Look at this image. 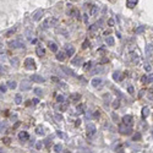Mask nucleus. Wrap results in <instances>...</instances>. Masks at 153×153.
I'll return each instance as SVG.
<instances>
[{
    "mask_svg": "<svg viewBox=\"0 0 153 153\" xmlns=\"http://www.w3.org/2000/svg\"><path fill=\"white\" fill-rule=\"evenodd\" d=\"M25 66H26V69H28V70H34L36 69V63H34V60L32 58H27L25 60Z\"/></svg>",
    "mask_w": 153,
    "mask_h": 153,
    "instance_id": "nucleus-1",
    "label": "nucleus"
},
{
    "mask_svg": "<svg viewBox=\"0 0 153 153\" xmlns=\"http://www.w3.org/2000/svg\"><path fill=\"white\" fill-rule=\"evenodd\" d=\"M119 131H120V134H122V135H130V134L132 132V130L130 129V126L128 128L126 125H124V124H121L120 126H119Z\"/></svg>",
    "mask_w": 153,
    "mask_h": 153,
    "instance_id": "nucleus-2",
    "label": "nucleus"
},
{
    "mask_svg": "<svg viewBox=\"0 0 153 153\" xmlns=\"http://www.w3.org/2000/svg\"><path fill=\"white\" fill-rule=\"evenodd\" d=\"M96 132H97L96 126H94L93 124H88V125H87V136L93 137V136L96 135Z\"/></svg>",
    "mask_w": 153,
    "mask_h": 153,
    "instance_id": "nucleus-3",
    "label": "nucleus"
},
{
    "mask_svg": "<svg viewBox=\"0 0 153 153\" xmlns=\"http://www.w3.org/2000/svg\"><path fill=\"white\" fill-rule=\"evenodd\" d=\"M102 83H103V80L99 78V77H94V78L91 81V85H92L93 87H96V88L102 87Z\"/></svg>",
    "mask_w": 153,
    "mask_h": 153,
    "instance_id": "nucleus-4",
    "label": "nucleus"
},
{
    "mask_svg": "<svg viewBox=\"0 0 153 153\" xmlns=\"http://www.w3.org/2000/svg\"><path fill=\"white\" fill-rule=\"evenodd\" d=\"M31 88V83L28 80H23L21 83H20V89L21 91H28Z\"/></svg>",
    "mask_w": 153,
    "mask_h": 153,
    "instance_id": "nucleus-5",
    "label": "nucleus"
},
{
    "mask_svg": "<svg viewBox=\"0 0 153 153\" xmlns=\"http://www.w3.org/2000/svg\"><path fill=\"white\" fill-rule=\"evenodd\" d=\"M132 121H134V119H132L131 115H125V116L122 118V124L126 125V126H131V125H132Z\"/></svg>",
    "mask_w": 153,
    "mask_h": 153,
    "instance_id": "nucleus-6",
    "label": "nucleus"
},
{
    "mask_svg": "<svg viewBox=\"0 0 153 153\" xmlns=\"http://www.w3.org/2000/svg\"><path fill=\"white\" fill-rule=\"evenodd\" d=\"M42 16H43V10L39 9V10H37V11L33 13L32 20H33V21H39V20L42 19Z\"/></svg>",
    "mask_w": 153,
    "mask_h": 153,
    "instance_id": "nucleus-7",
    "label": "nucleus"
},
{
    "mask_svg": "<svg viewBox=\"0 0 153 153\" xmlns=\"http://www.w3.org/2000/svg\"><path fill=\"white\" fill-rule=\"evenodd\" d=\"M30 138V134L28 132H26V131H21L19 134V140L20 141H27Z\"/></svg>",
    "mask_w": 153,
    "mask_h": 153,
    "instance_id": "nucleus-8",
    "label": "nucleus"
},
{
    "mask_svg": "<svg viewBox=\"0 0 153 153\" xmlns=\"http://www.w3.org/2000/svg\"><path fill=\"white\" fill-rule=\"evenodd\" d=\"M31 80L34 81V82H37V83H43V82L45 81L44 77H42V76H39V75H32V76H31Z\"/></svg>",
    "mask_w": 153,
    "mask_h": 153,
    "instance_id": "nucleus-9",
    "label": "nucleus"
},
{
    "mask_svg": "<svg viewBox=\"0 0 153 153\" xmlns=\"http://www.w3.org/2000/svg\"><path fill=\"white\" fill-rule=\"evenodd\" d=\"M130 59H131V60H132V63H135V64H137L138 61H140L138 54H137V53H135V51H131V53H130Z\"/></svg>",
    "mask_w": 153,
    "mask_h": 153,
    "instance_id": "nucleus-10",
    "label": "nucleus"
},
{
    "mask_svg": "<svg viewBox=\"0 0 153 153\" xmlns=\"http://www.w3.org/2000/svg\"><path fill=\"white\" fill-rule=\"evenodd\" d=\"M69 15L72 16V17H77V19H80V11H78L77 9H71L70 11H69Z\"/></svg>",
    "mask_w": 153,
    "mask_h": 153,
    "instance_id": "nucleus-11",
    "label": "nucleus"
},
{
    "mask_svg": "<svg viewBox=\"0 0 153 153\" xmlns=\"http://www.w3.org/2000/svg\"><path fill=\"white\" fill-rule=\"evenodd\" d=\"M55 22H57V20H54V19H53V20H49V19L45 20L44 23H43V28H48V27H50V26H51L53 23H55Z\"/></svg>",
    "mask_w": 153,
    "mask_h": 153,
    "instance_id": "nucleus-12",
    "label": "nucleus"
},
{
    "mask_svg": "<svg viewBox=\"0 0 153 153\" xmlns=\"http://www.w3.org/2000/svg\"><path fill=\"white\" fill-rule=\"evenodd\" d=\"M74 54H75V48H74L72 45L69 44V45H67V48H66V55L71 57V55H74Z\"/></svg>",
    "mask_w": 153,
    "mask_h": 153,
    "instance_id": "nucleus-13",
    "label": "nucleus"
},
{
    "mask_svg": "<svg viewBox=\"0 0 153 153\" xmlns=\"http://www.w3.org/2000/svg\"><path fill=\"white\" fill-rule=\"evenodd\" d=\"M36 53H37L38 57H44V55H45V50H44V48H42V47H37Z\"/></svg>",
    "mask_w": 153,
    "mask_h": 153,
    "instance_id": "nucleus-14",
    "label": "nucleus"
},
{
    "mask_svg": "<svg viewBox=\"0 0 153 153\" xmlns=\"http://www.w3.org/2000/svg\"><path fill=\"white\" fill-rule=\"evenodd\" d=\"M61 70L66 74V75H69V74H70V75H72V76H77L72 70H70V69H69V67H66V66H61Z\"/></svg>",
    "mask_w": 153,
    "mask_h": 153,
    "instance_id": "nucleus-15",
    "label": "nucleus"
},
{
    "mask_svg": "<svg viewBox=\"0 0 153 153\" xmlns=\"http://www.w3.org/2000/svg\"><path fill=\"white\" fill-rule=\"evenodd\" d=\"M137 1H138V0H128V1H126V5H128V7H130V9H134V7L136 6Z\"/></svg>",
    "mask_w": 153,
    "mask_h": 153,
    "instance_id": "nucleus-16",
    "label": "nucleus"
},
{
    "mask_svg": "<svg viewBox=\"0 0 153 153\" xmlns=\"http://www.w3.org/2000/svg\"><path fill=\"white\" fill-rule=\"evenodd\" d=\"M49 49L51 50V51H54V53H57L58 51V45L54 43V42H49Z\"/></svg>",
    "mask_w": 153,
    "mask_h": 153,
    "instance_id": "nucleus-17",
    "label": "nucleus"
},
{
    "mask_svg": "<svg viewBox=\"0 0 153 153\" xmlns=\"http://www.w3.org/2000/svg\"><path fill=\"white\" fill-rule=\"evenodd\" d=\"M80 98H81V94H78V93H72V94L70 96V99H71V101H74V102L80 101Z\"/></svg>",
    "mask_w": 153,
    "mask_h": 153,
    "instance_id": "nucleus-18",
    "label": "nucleus"
},
{
    "mask_svg": "<svg viewBox=\"0 0 153 153\" xmlns=\"http://www.w3.org/2000/svg\"><path fill=\"white\" fill-rule=\"evenodd\" d=\"M98 11H99L98 6H92V9H91V16H97V15H98Z\"/></svg>",
    "mask_w": 153,
    "mask_h": 153,
    "instance_id": "nucleus-19",
    "label": "nucleus"
},
{
    "mask_svg": "<svg viewBox=\"0 0 153 153\" xmlns=\"http://www.w3.org/2000/svg\"><path fill=\"white\" fill-rule=\"evenodd\" d=\"M57 59H58L59 61H64V60H65V53H64V51H59V53L57 54Z\"/></svg>",
    "mask_w": 153,
    "mask_h": 153,
    "instance_id": "nucleus-20",
    "label": "nucleus"
},
{
    "mask_svg": "<svg viewBox=\"0 0 153 153\" xmlns=\"http://www.w3.org/2000/svg\"><path fill=\"white\" fill-rule=\"evenodd\" d=\"M85 109H86V107L83 105V104L77 105V113H78V114H83V113H85Z\"/></svg>",
    "mask_w": 153,
    "mask_h": 153,
    "instance_id": "nucleus-21",
    "label": "nucleus"
},
{
    "mask_svg": "<svg viewBox=\"0 0 153 153\" xmlns=\"http://www.w3.org/2000/svg\"><path fill=\"white\" fill-rule=\"evenodd\" d=\"M36 134H38V135H45L44 128H43V126H38V128L36 129Z\"/></svg>",
    "mask_w": 153,
    "mask_h": 153,
    "instance_id": "nucleus-22",
    "label": "nucleus"
},
{
    "mask_svg": "<svg viewBox=\"0 0 153 153\" xmlns=\"http://www.w3.org/2000/svg\"><path fill=\"white\" fill-rule=\"evenodd\" d=\"M105 42H107V44H108V45H114V38H113V37H110V36L107 37Z\"/></svg>",
    "mask_w": 153,
    "mask_h": 153,
    "instance_id": "nucleus-23",
    "label": "nucleus"
},
{
    "mask_svg": "<svg viewBox=\"0 0 153 153\" xmlns=\"http://www.w3.org/2000/svg\"><path fill=\"white\" fill-rule=\"evenodd\" d=\"M148 114H149V109H148L147 107H143V108H142V118L148 116Z\"/></svg>",
    "mask_w": 153,
    "mask_h": 153,
    "instance_id": "nucleus-24",
    "label": "nucleus"
},
{
    "mask_svg": "<svg viewBox=\"0 0 153 153\" xmlns=\"http://www.w3.org/2000/svg\"><path fill=\"white\" fill-rule=\"evenodd\" d=\"M7 86H9L10 89H15V88L17 87V83H16L15 81H10V82L7 83Z\"/></svg>",
    "mask_w": 153,
    "mask_h": 153,
    "instance_id": "nucleus-25",
    "label": "nucleus"
},
{
    "mask_svg": "<svg viewBox=\"0 0 153 153\" xmlns=\"http://www.w3.org/2000/svg\"><path fill=\"white\" fill-rule=\"evenodd\" d=\"M81 63H82V58H81V57H76V58L71 61L72 65H77V64H81Z\"/></svg>",
    "mask_w": 153,
    "mask_h": 153,
    "instance_id": "nucleus-26",
    "label": "nucleus"
},
{
    "mask_svg": "<svg viewBox=\"0 0 153 153\" xmlns=\"http://www.w3.org/2000/svg\"><path fill=\"white\" fill-rule=\"evenodd\" d=\"M113 78L115 80V81H120L121 78H122V76H121V72H114V75H113Z\"/></svg>",
    "mask_w": 153,
    "mask_h": 153,
    "instance_id": "nucleus-27",
    "label": "nucleus"
},
{
    "mask_svg": "<svg viewBox=\"0 0 153 153\" xmlns=\"http://www.w3.org/2000/svg\"><path fill=\"white\" fill-rule=\"evenodd\" d=\"M15 32H16V27H12L11 30H9V31H7V32L5 33V36H6V37H10L11 34H13Z\"/></svg>",
    "mask_w": 153,
    "mask_h": 153,
    "instance_id": "nucleus-28",
    "label": "nucleus"
},
{
    "mask_svg": "<svg viewBox=\"0 0 153 153\" xmlns=\"http://www.w3.org/2000/svg\"><path fill=\"white\" fill-rule=\"evenodd\" d=\"M15 103H16V104H21V103H22V97H21L20 94H16V96H15Z\"/></svg>",
    "mask_w": 153,
    "mask_h": 153,
    "instance_id": "nucleus-29",
    "label": "nucleus"
},
{
    "mask_svg": "<svg viewBox=\"0 0 153 153\" xmlns=\"http://www.w3.org/2000/svg\"><path fill=\"white\" fill-rule=\"evenodd\" d=\"M10 64H11L13 67H16L17 64H19V60H17L16 58H12V59H10Z\"/></svg>",
    "mask_w": 153,
    "mask_h": 153,
    "instance_id": "nucleus-30",
    "label": "nucleus"
},
{
    "mask_svg": "<svg viewBox=\"0 0 153 153\" xmlns=\"http://www.w3.org/2000/svg\"><path fill=\"white\" fill-rule=\"evenodd\" d=\"M152 50H153V45H152V44H147V47H146V53L149 55V54H152Z\"/></svg>",
    "mask_w": 153,
    "mask_h": 153,
    "instance_id": "nucleus-31",
    "label": "nucleus"
},
{
    "mask_svg": "<svg viewBox=\"0 0 153 153\" xmlns=\"http://www.w3.org/2000/svg\"><path fill=\"white\" fill-rule=\"evenodd\" d=\"M145 30H146V27H145V26H140V27H138V28L136 30V33H137V34L143 33V32H145Z\"/></svg>",
    "mask_w": 153,
    "mask_h": 153,
    "instance_id": "nucleus-32",
    "label": "nucleus"
},
{
    "mask_svg": "<svg viewBox=\"0 0 153 153\" xmlns=\"http://www.w3.org/2000/svg\"><path fill=\"white\" fill-rule=\"evenodd\" d=\"M61 149H63L61 145H55V146H54V151L57 152V153H60V152H61Z\"/></svg>",
    "mask_w": 153,
    "mask_h": 153,
    "instance_id": "nucleus-33",
    "label": "nucleus"
},
{
    "mask_svg": "<svg viewBox=\"0 0 153 153\" xmlns=\"http://www.w3.org/2000/svg\"><path fill=\"white\" fill-rule=\"evenodd\" d=\"M3 143H5V145H10V142H11V138L10 137H3Z\"/></svg>",
    "mask_w": 153,
    "mask_h": 153,
    "instance_id": "nucleus-34",
    "label": "nucleus"
},
{
    "mask_svg": "<svg viewBox=\"0 0 153 153\" xmlns=\"http://www.w3.org/2000/svg\"><path fill=\"white\" fill-rule=\"evenodd\" d=\"M146 78H147V83H149V82H153V74H149V75H147V76H146Z\"/></svg>",
    "mask_w": 153,
    "mask_h": 153,
    "instance_id": "nucleus-35",
    "label": "nucleus"
},
{
    "mask_svg": "<svg viewBox=\"0 0 153 153\" xmlns=\"http://www.w3.org/2000/svg\"><path fill=\"white\" fill-rule=\"evenodd\" d=\"M88 45H89V42H88V40L86 39L85 42H83V44H82V48H83V49H86V48H87Z\"/></svg>",
    "mask_w": 153,
    "mask_h": 153,
    "instance_id": "nucleus-36",
    "label": "nucleus"
},
{
    "mask_svg": "<svg viewBox=\"0 0 153 153\" xmlns=\"http://www.w3.org/2000/svg\"><path fill=\"white\" fill-rule=\"evenodd\" d=\"M91 65H92V63H91V61H88V63H86V64H85L83 69H85V70H88V69L91 67Z\"/></svg>",
    "mask_w": 153,
    "mask_h": 153,
    "instance_id": "nucleus-37",
    "label": "nucleus"
},
{
    "mask_svg": "<svg viewBox=\"0 0 153 153\" xmlns=\"http://www.w3.org/2000/svg\"><path fill=\"white\" fill-rule=\"evenodd\" d=\"M57 101H58V103H63L64 102V97L63 96H58L57 97Z\"/></svg>",
    "mask_w": 153,
    "mask_h": 153,
    "instance_id": "nucleus-38",
    "label": "nucleus"
},
{
    "mask_svg": "<svg viewBox=\"0 0 153 153\" xmlns=\"http://www.w3.org/2000/svg\"><path fill=\"white\" fill-rule=\"evenodd\" d=\"M34 93H36V94H38V96H40L42 93H43V91H42L40 88H36V89H34Z\"/></svg>",
    "mask_w": 153,
    "mask_h": 153,
    "instance_id": "nucleus-39",
    "label": "nucleus"
},
{
    "mask_svg": "<svg viewBox=\"0 0 153 153\" xmlns=\"http://www.w3.org/2000/svg\"><path fill=\"white\" fill-rule=\"evenodd\" d=\"M0 91H1L3 93H5L6 92V86L5 85H0Z\"/></svg>",
    "mask_w": 153,
    "mask_h": 153,
    "instance_id": "nucleus-40",
    "label": "nucleus"
},
{
    "mask_svg": "<svg viewBox=\"0 0 153 153\" xmlns=\"http://www.w3.org/2000/svg\"><path fill=\"white\" fill-rule=\"evenodd\" d=\"M108 25H109L110 27H113V26H114V20H113V19H109V20H108Z\"/></svg>",
    "mask_w": 153,
    "mask_h": 153,
    "instance_id": "nucleus-41",
    "label": "nucleus"
},
{
    "mask_svg": "<svg viewBox=\"0 0 153 153\" xmlns=\"http://www.w3.org/2000/svg\"><path fill=\"white\" fill-rule=\"evenodd\" d=\"M119 105H120V102H119V101H115V102H114V104H113V107H114V109H116V108H119Z\"/></svg>",
    "mask_w": 153,
    "mask_h": 153,
    "instance_id": "nucleus-42",
    "label": "nucleus"
},
{
    "mask_svg": "<svg viewBox=\"0 0 153 153\" xmlns=\"http://www.w3.org/2000/svg\"><path fill=\"white\" fill-rule=\"evenodd\" d=\"M99 115H101V112H99V110H96L94 114H93V116H94V118H99Z\"/></svg>",
    "mask_w": 153,
    "mask_h": 153,
    "instance_id": "nucleus-43",
    "label": "nucleus"
},
{
    "mask_svg": "<svg viewBox=\"0 0 153 153\" xmlns=\"http://www.w3.org/2000/svg\"><path fill=\"white\" fill-rule=\"evenodd\" d=\"M42 143H43V142H40V141H39V142H37V145H36V148H37V149H40V148H42V146H43Z\"/></svg>",
    "mask_w": 153,
    "mask_h": 153,
    "instance_id": "nucleus-44",
    "label": "nucleus"
},
{
    "mask_svg": "<svg viewBox=\"0 0 153 153\" xmlns=\"http://www.w3.org/2000/svg\"><path fill=\"white\" fill-rule=\"evenodd\" d=\"M102 25H103V20H99L98 22L96 23V26H97V27H102Z\"/></svg>",
    "mask_w": 153,
    "mask_h": 153,
    "instance_id": "nucleus-45",
    "label": "nucleus"
},
{
    "mask_svg": "<svg viewBox=\"0 0 153 153\" xmlns=\"http://www.w3.org/2000/svg\"><path fill=\"white\" fill-rule=\"evenodd\" d=\"M51 81H53V82H57V83H59V82H60V80H59L58 77H54V76L51 77Z\"/></svg>",
    "mask_w": 153,
    "mask_h": 153,
    "instance_id": "nucleus-46",
    "label": "nucleus"
},
{
    "mask_svg": "<svg viewBox=\"0 0 153 153\" xmlns=\"http://www.w3.org/2000/svg\"><path fill=\"white\" fill-rule=\"evenodd\" d=\"M4 129H5V125H4L3 122H0V132H3Z\"/></svg>",
    "mask_w": 153,
    "mask_h": 153,
    "instance_id": "nucleus-47",
    "label": "nucleus"
},
{
    "mask_svg": "<svg viewBox=\"0 0 153 153\" xmlns=\"http://www.w3.org/2000/svg\"><path fill=\"white\" fill-rule=\"evenodd\" d=\"M128 91H129V93H130V94H132V93H134V87H132V86H130V87L128 88Z\"/></svg>",
    "mask_w": 153,
    "mask_h": 153,
    "instance_id": "nucleus-48",
    "label": "nucleus"
},
{
    "mask_svg": "<svg viewBox=\"0 0 153 153\" xmlns=\"http://www.w3.org/2000/svg\"><path fill=\"white\" fill-rule=\"evenodd\" d=\"M83 20H85V23H88V16L87 15H83Z\"/></svg>",
    "mask_w": 153,
    "mask_h": 153,
    "instance_id": "nucleus-49",
    "label": "nucleus"
},
{
    "mask_svg": "<svg viewBox=\"0 0 153 153\" xmlns=\"http://www.w3.org/2000/svg\"><path fill=\"white\" fill-rule=\"evenodd\" d=\"M145 70L146 71H151V66L149 65H145Z\"/></svg>",
    "mask_w": 153,
    "mask_h": 153,
    "instance_id": "nucleus-50",
    "label": "nucleus"
},
{
    "mask_svg": "<svg viewBox=\"0 0 153 153\" xmlns=\"http://www.w3.org/2000/svg\"><path fill=\"white\" fill-rule=\"evenodd\" d=\"M141 81H142V83H146V82H147V78H146V76H143V77L141 78Z\"/></svg>",
    "mask_w": 153,
    "mask_h": 153,
    "instance_id": "nucleus-51",
    "label": "nucleus"
},
{
    "mask_svg": "<svg viewBox=\"0 0 153 153\" xmlns=\"http://www.w3.org/2000/svg\"><path fill=\"white\" fill-rule=\"evenodd\" d=\"M32 103H34V104H37V103H39V99H37V98H34V99L32 101Z\"/></svg>",
    "mask_w": 153,
    "mask_h": 153,
    "instance_id": "nucleus-52",
    "label": "nucleus"
},
{
    "mask_svg": "<svg viewBox=\"0 0 153 153\" xmlns=\"http://www.w3.org/2000/svg\"><path fill=\"white\" fill-rule=\"evenodd\" d=\"M57 134H58V136H59V137H61V138L64 137V136H63V132H60V131H58Z\"/></svg>",
    "mask_w": 153,
    "mask_h": 153,
    "instance_id": "nucleus-53",
    "label": "nucleus"
},
{
    "mask_svg": "<svg viewBox=\"0 0 153 153\" xmlns=\"http://www.w3.org/2000/svg\"><path fill=\"white\" fill-rule=\"evenodd\" d=\"M80 125H81V120H77L76 121V126H80Z\"/></svg>",
    "mask_w": 153,
    "mask_h": 153,
    "instance_id": "nucleus-54",
    "label": "nucleus"
},
{
    "mask_svg": "<svg viewBox=\"0 0 153 153\" xmlns=\"http://www.w3.org/2000/svg\"><path fill=\"white\" fill-rule=\"evenodd\" d=\"M1 48H3V44H1V43H0V49H1Z\"/></svg>",
    "mask_w": 153,
    "mask_h": 153,
    "instance_id": "nucleus-55",
    "label": "nucleus"
},
{
    "mask_svg": "<svg viewBox=\"0 0 153 153\" xmlns=\"http://www.w3.org/2000/svg\"><path fill=\"white\" fill-rule=\"evenodd\" d=\"M0 153H4V151H3V149H0Z\"/></svg>",
    "mask_w": 153,
    "mask_h": 153,
    "instance_id": "nucleus-56",
    "label": "nucleus"
},
{
    "mask_svg": "<svg viewBox=\"0 0 153 153\" xmlns=\"http://www.w3.org/2000/svg\"><path fill=\"white\" fill-rule=\"evenodd\" d=\"M64 153H70V152H69V151H65V152H64Z\"/></svg>",
    "mask_w": 153,
    "mask_h": 153,
    "instance_id": "nucleus-57",
    "label": "nucleus"
}]
</instances>
